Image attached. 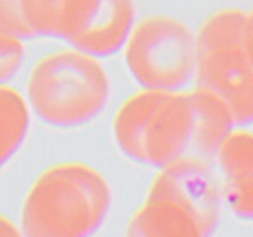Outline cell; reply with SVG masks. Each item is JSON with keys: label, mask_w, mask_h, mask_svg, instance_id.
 Returning <instances> with one entry per match:
<instances>
[{"label": "cell", "mask_w": 253, "mask_h": 237, "mask_svg": "<svg viewBox=\"0 0 253 237\" xmlns=\"http://www.w3.org/2000/svg\"><path fill=\"white\" fill-rule=\"evenodd\" d=\"M112 203L106 179L94 166L69 161L46 168L21 205L23 237H92Z\"/></svg>", "instance_id": "cell-1"}, {"label": "cell", "mask_w": 253, "mask_h": 237, "mask_svg": "<svg viewBox=\"0 0 253 237\" xmlns=\"http://www.w3.org/2000/svg\"><path fill=\"white\" fill-rule=\"evenodd\" d=\"M110 80L96 57L62 50L42 57L27 81V105L53 127H78L105 110Z\"/></svg>", "instance_id": "cell-2"}, {"label": "cell", "mask_w": 253, "mask_h": 237, "mask_svg": "<svg viewBox=\"0 0 253 237\" xmlns=\"http://www.w3.org/2000/svg\"><path fill=\"white\" fill-rule=\"evenodd\" d=\"M114 136L129 159L163 168L188 156L191 145V105L184 90L142 89L121 105Z\"/></svg>", "instance_id": "cell-3"}, {"label": "cell", "mask_w": 253, "mask_h": 237, "mask_svg": "<svg viewBox=\"0 0 253 237\" xmlns=\"http://www.w3.org/2000/svg\"><path fill=\"white\" fill-rule=\"evenodd\" d=\"M123 50L127 71L142 89L175 92L195 78V32L172 16L136 23Z\"/></svg>", "instance_id": "cell-4"}, {"label": "cell", "mask_w": 253, "mask_h": 237, "mask_svg": "<svg viewBox=\"0 0 253 237\" xmlns=\"http://www.w3.org/2000/svg\"><path fill=\"white\" fill-rule=\"evenodd\" d=\"M193 80L227 106L234 126L253 124V62L243 48V38L197 44Z\"/></svg>", "instance_id": "cell-5"}, {"label": "cell", "mask_w": 253, "mask_h": 237, "mask_svg": "<svg viewBox=\"0 0 253 237\" xmlns=\"http://www.w3.org/2000/svg\"><path fill=\"white\" fill-rule=\"evenodd\" d=\"M147 197L172 200L188 209L207 236L218 225L221 195L211 170L200 159L182 156L163 166L149 186Z\"/></svg>", "instance_id": "cell-6"}, {"label": "cell", "mask_w": 253, "mask_h": 237, "mask_svg": "<svg viewBox=\"0 0 253 237\" xmlns=\"http://www.w3.org/2000/svg\"><path fill=\"white\" fill-rule=\"evenodd\" d=\"M133 27V0H99L87 25L69 44L96 59L115 55L124 48Z\"/></svg>", "instance_id": "cell-7"}, {"label": "cell", "mask_w": 253, "mask_h": 237, "mask_svg": "<svg viewBox=\"0 0 253 237\" xmlns=\"http://www.w3.org/2000/svg\"><path fill=\"white\" fill-rule=\"evenodd\" d=\"M99 0H20L23 20L34 38L71 42L94 14Z\"/></svg>", "instance_id": "cell-8"}, {"label": "cell", "mask_w": 253, "mask_h": 237, "mask_svg": "<svg viewBox=\"0 0 253 237\" xmlns=\"http://www.w3.org/2000/svg\"><path fill=\"white\" fill-rule=\"evenodd\" d=\"M126 237H209L188 209L167 198L145 197L131 216Z\"/></svg>", "instance_id": "cell-9"}, {"label": "cell", "mask_w": 253, "mask_h": 237, "mask_svg": "<svg viewBox=\"0 0 253 237\" xmlns=\"http://www.w3.org/2000/svg\"><path fill=\"white\" fill-rule=\"evenodd\" d=\"M191 105V145L200 154H214L219 142L228 135L234 122L227 106L202 87L188 92Z\"/></svg>", "instance_id": "cell-10"}, {"label": "cell", "mask_w": 253, "mask_h": 237, "mask_svg": "<svg viewBox=\"0 0 253 237\" xmlns=\"http://www.w3.org/2000/svg\"><path fill=\"white\" fill-rule=\"evenodd\" d=\"M30 110L20 92L0 85V168L20 151L29 133Z\"/></svg>", "instance_id": "cell-11"}, {"label": "cell", "mask_w": 253, "mask_h": 237, "mask_svg": "<svg viewBox=\"0 0 253 237\" xmlns=\"http://www.w3.org/2000/svg\"><path fill=\"white\" fill-rule=\"evenodd\" d=\"M216 156L221 170L228 179L253 175V133L248 129H230L219 142Z\"/></svg>", "instance_id": "cell-12"}, {"label": "cell", "mask_w": 253, "mask_h": 237, "mask_svg": "<svg viewBox=\"0 0 253 237\" xmlns=\"http://www.w3.org/2000/svg\"><path fill=\"white\" fill-rule=\"evenodd\" d=\"M230 211L241 220H253V175L228 179L223 190Z\"/></svg>", "instance_id": "cell-13"}, {"label": "cell", "mask_w": 253, "mask_h": 237, "mask_svg": "<svg viewBox=\"0 0 253 237\" xmlns=\"http://www.w3.org/2000/svg\"><path fill=\"white\" fill-rule=\"evenodd\" d=\"M25 59V48L20 38L0 30V85L16 75Z\"/></svg>", "instance_id": "cell-14"}, {"label": "cell", "mask_w": 253, "mask_h": 237, "mask_svg": "<svg viewBox=\"0 0 253 237\" xmlns=\"http://www.w3.org/2000/svg\"><path fill=\"white\" fill-rule=\"evenodd\" d=\"M0 30L16 36L20 39L34 38L29 25L23 20L20 0H0Z\"/></svg>", "instance_id": "cell-15"}, {"label": "cell", "mask_w": 253, "mask_h": 237, "mask_svg": "<svg viewBox=\"0 0 253 237\" xmlns=\"http://www.w3.org/2000/svg\"><path fill=\"white\" fill-rule=\"evenodd\" d=\"M243 48L253 62V9L245 11V27H243Z\"/></svg>", "instance_id": "cell-16"}, {"label": "cell", "mask_w": 253, "mask_h": 237, "mask_svg": "<svg viewBox=\"0 0 253 237\" xmlns=\"http://www.w3.org/2000/svg\"><path fill=\"white\" fill-rule=\"evenodd\" d=\"M0 237H23V234L13 221L0 214Z\"/></svg>", "instance_id": "cell-17"}]
</instances>
